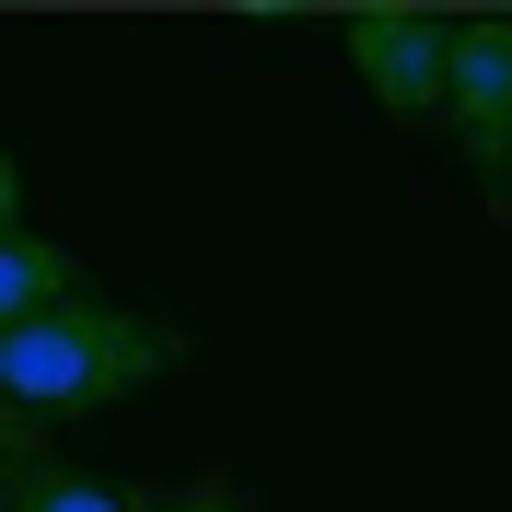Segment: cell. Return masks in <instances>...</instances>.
<instances>
[{
    "instance_id": "3",
    "label": "cell",
    "mask_w": 512,
    "mask_h": 512,
    "mask_svg": "<svg viewBox=\"0 0 512 512\" xmlns=\"http://www.w3.org/2000/svg\"><path fill=\"white\" fill-rule=\"evenodd\" d=\"M350 35V70L384 117H443V59H454V12H419V0H361L338 12Z\"/></svg>"
},
{
    "instance_id": "2",
    "label": "cell",
    "mask_w": 512,
    "mask_h": 512,
    "mask_svg": "<svg viewBox=\"0 0 512 512\" xmlns=\"http://www.w3.org/2000/svg\"><path fill=\"white\" fill-rule=\"evenodd\" d=\"M443 140L466 152V175L489 187V210L512 222V12H454L443 59Z\"/></svg>"
},
{
    "instance_id": "4",
    "label": "cell",
    "mask_w": 512,
    "mask_h": 512,
    "mask_svg": "<svg viewBox=\"0 0 512 512\" xmlns=\"http://www.w3.org/2000/svg\"><path fill=\"white\" fill-rule=\"evenodd\" d=\"M82 256L70 245H47V233H0V338L12 326H35V315H59V303H82Z\"/></svg>"
},
{
    "instance_id": "7",
    "label": "cell",
    "mask_w": 512,
    "mask_h": 512,
    "mask_svg": "<svg viewBox=\"0 0 512 512\" xmlns=\"http://www.w3.org/2000/svg\"><path fill=\"white\" fill-rule=\"evenodd\" d=\"M0 233H24V163L0 152Z\"/></svg>"
},
{
    "instance_id": "6",
    "label": "cell",
    "mask_w": 512,
    "mask_h": 512,
    "mask_svg": "<svg viewBox=\"0 0 512 512\" xmlns=\"http://www.w3.org/2000/svg\"><path fill=\"white\" fill-rule=\"evenodd\" d=\"M35 431H47V419L0 408V489H12V478H35Z\"/></svg>"
},
{
    "instance_id": "8",
    "label": "cell",
    "mask_w": 512,
    "mask_h": 512,
    "mask_svg": "<svg viewBox=\"0 0 512 512\" xmlns=\"http://www.w3.org/2000/svg\"><path fill=\"white\" fill-rule=\"evenodd\" d=\"M175 512H245V501H233V489H187Z\"/></svg>"
},
{
    "instance_id": "1",
    "label": "cell",
    "mask_w": 512,
    "mask_h": 512,
    "mask_svg": "<svg viewBox=\"0 0 512 512\" xmlns=\"http://www.w3.org/2000/svg\"><path fill=\"white\" fill-rule=\"evenodd\" d=\"M175 361H187L175 326L82 291V303H59V315H35V326L0 338V408H24V419H94V408H128L140 384H163Z\"/></svg>"
},
{
    "instance_id": "5",
    "label": "cell",
    "mask_w": 512,
    "mask_h": 512,
    "mask_svg": "<svg viewBox=\"0 0 512 512\" xmlns=\"http://www.w3.org/2000/svg\"><path fill=\"white\" fill-rule=\"evenodd\" d=\"M12 512H140V501L82 478V466H35V478H12Z\"/></svg>"
}]
</instances>
